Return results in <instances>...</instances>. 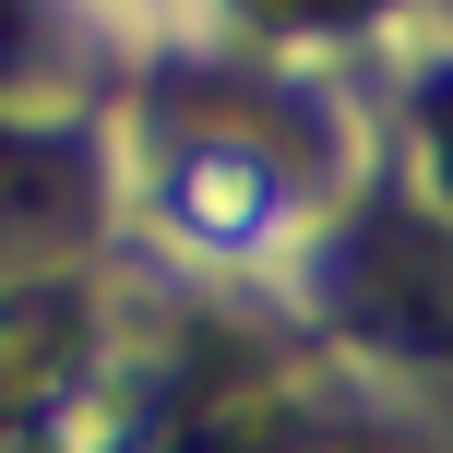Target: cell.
I'll use <instances>...</instances> for the list:
<instances>
[{"label": "cell", "instance_id": "obj_1", "mask_svg": "<svg viewBox=\"0 0 453 453\" xmlns=\"http://www.w3.org/2000/svg\"><path fill=\"white\" fill-rule=\"evenodd\" d=\"M72 203V156H48V143H12L0 132V239H12V226H48Z\"/></svg>", "mask_w": 453, "mask_h": 453}, {"label": "cell", "instance_id": "obj_2", "mask_svg": "<svg viewBox=\"0 0 453 453\" xmlns=\"http://www.w3.org/2000/svg\"><path fill=\"white\" fill-rule=\"evenodd\" d=\"M430 132H441V180H453V84L430 96Z\"/></svg>", "mask_w": 453, "mask_h": 453}, {"label": "cell", "instance_id": "obj_3", "mask_svg": "<svg viewBox=\"0 0 453 453\" xmlns=\"http://www.w3.org/2000/svg\"><path fill=\"white\" fill-rule=\"evenodd\" d=\"M12 24H24V0H0V60H12Z\"/></svg>", "mask_w": 453, "mask_h": 453}]
</instances>
